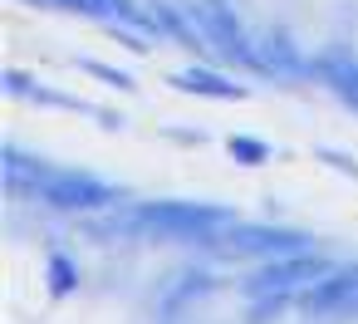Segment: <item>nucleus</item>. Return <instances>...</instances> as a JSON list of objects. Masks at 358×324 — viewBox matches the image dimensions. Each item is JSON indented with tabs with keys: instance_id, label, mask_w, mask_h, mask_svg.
<instances>
[{
	"instance_id": "7",
	"label": "nucleus",
	"mask_w": 358,
	"mask_h": 324,
	"mask_svg": "<svg viewBox=\"0 0 358 324\" xmlns=\"http://www.w3.org/2000/svg\"><path fill=\"white\" fill-rule=\"evenodd\" d=\"M314 69H319V79H324L338 99H348V104L358 108V59H348V55H324V59H314Z\"/></svg>"
},
{
	"instance_id": "11",
	"label": "nucleus",
	"mask_w": 358,
	"mask_h": 324,
	"mask_svg": "<svg viewBox=\"0 0 358 324\" xmlns=\"http://www.w3.org/2000/svg\"><path fill=\"white\" fill-rule=\"evenodd\" d=\"M231 157H241L245 167H260V162H270V143H260V138H231Z\"/></svg>"
},
{
	"instance_id": "2",
	"label": "nucleus",
	"mask_w": 358,
	"mask_h": 324,
	"mask_svg": "<svg viewBox=\"0 0 358 324\" xmlns=\"http://www.w3.org/2000/svg\"><path fill=\"white\" fill-rule=\"evenodd\" d=\"M329 270H334V260H324V255H314L304 246V251H289V255H275L270 265H260V275L250 280V290L255 295H289V290H309Z\"/></svg>"
},
{
	"instance_id": "8",
	"label": "nucleus",
	"mask_w": 358,
	"mask_h": 324,
	"mask_svg": "<svg viewBox=\"0 0 358 324\" xmlns=\"http://www.w3.org/2000/svg\"><path fill=\"white\" fill-rule=\"evenodd\" d=\"M255 64L270 69V74H299V69H304L299 50H294L285 35H265V50H255Z\"/></svg>"
},
{
	"instance_id": "10",
	"label": "nucleus",
	"mask_w": 358,
	"mask_h": 324,
	"mask_svg": "<svg viewBox=\"0 0 358 324\" xmlns=\"http://www.w3.org/2000/svg\"><path fill=\"white\" fill-rule=\"evenodd\" d=\"M64 10H84V15H128L138 20V0H55Z\"/></svg>"
},
{
	"instance_id": "9",
	"label": "nucleus",
	"mask_w": 358,
	"mask_h": 324,
	"mask_svg": "<svg viewBox=\"0 0 358 324\" xmlns=\"http://www.w3.org/2000/svg\"><path fill=\"white\" fill-rule=\"evenodd\" d=\"M177 89L206 94V99H245L241 84H231V79H221V74H211V69H187V74H177Z\"/></svg>"
},
{
	"instance_id": "12",
	"label": "nucleus",
	"mask_w": 358,
	"mask_h": 324,
	"mask_svg": "<svg viewBox=\"0 0 358 324\" xmlns=\"http://www.w3.org/2000/svg\"><path fill=\"white\" fill-rule=\"evenodd\" d=\"M50 275H55V295H69V290H74V280H79V275H74V265H69L64 255H55V260H50Z\"/></svg>"
},
{
	"instance_id": "3",
	"label": "nucleus",
	"mask_w": 358,
	"mask_h": 324,
	"mask_svg": "<svg viewBox=\"0 0 358 324\" xmlns=\"http://www.w3.org/2000/svg\"><path fill=\"white\" fill-rule=\"evenodd\" d=\"M35 192L50 202V206H108L113 202V187L94 182V177H79V172H50V167H35Z\"/></svg>"
},
{
	"instance_id": "6",
	"label": "nucleus",
	"mask_w": 358,
	"mask_h": 324,
	"mask_svg": "<svg viewBox=\"0 0 358 324\" xmlns=\"http://www.w3.org/2000/svg\"><path fill=\"white\" fill-rule=\"evenodd\" d=\"M231 255H289V251H304V236L299 231H280V226H245V221H231Z\"/></svg>"
},
{
	"instance_id": "1",
	"label": "nucleus",
	"mask_w": 358,
	"mask_h": 324,
	"mask_svg": "<svg viewBox=\"0 0 358 324\" xmlns=\"http://www.w3.org/2000/svg\"><path fill=\"white\" fill-rule=\"evenodd\" d=\"M236 216L226 206H201V202H157V206H138V226H152L157 236H177V241H221V231Z\"/></svg>"
},
{
	"instance_id": "5",
	"label": "nucleus",
	"mask_w": 358,
	"mask_h": 324,
	"mask_svg": "<svg viewBox=\"0 0 358 324\" xmlns=\"http://www.w3.org/2000/svg\"><path fill=\"white\" fill-rule=\"evenodd\" d=\"M358 304V265H334L324 280H314L304 295H299V309L324 319V314H343Z\"/></svg>"
},
{
	"instance_id": "4",
	"label": "nucleus",
	"mask_w": 358,
	"mask_h": 324,
	"mask_svg": "<svg viewBox=\"0 0 358 324\" xmlns=\"http://www.w3.org/2000/svg\"><path fill=\"white\" fill-rule=\"evenodd\" d=\"M192 20L201 25V40L216 45L226 59H255V50L245 45V30H241V20L231 15L226 0H196V6H192Z\"/></svg>"
},
{
	"instance_id": "13",
	"label": "nucleus",
	"mask_w": 358,
	"mask_h": 324,
	"mask_svg": "<svg viewBox=\"0 0 358 324\" xmlns=\"http://www.w3.org/2000/svg\"><path fill=\"white\" fill-rule=\"evenodd\" d=\"M84 69H89V74H99V79H108V84H118V89H123V84H133L128 74H118V69H108V64H99V59H84Z\"/></svg>"
}]
</instances>
